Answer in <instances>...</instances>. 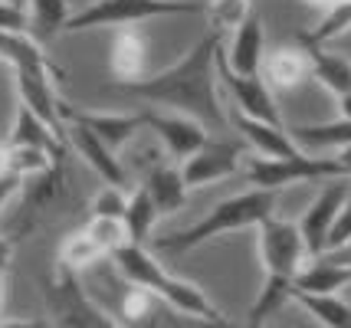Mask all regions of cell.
<instances>
[{
	"instance_id": "6da1fadb",
	"label": "cell",
	"mask_w": 351,
	"mask_h": 328,
	"mask_svg": "<svg viewBox=\"0 0 351 328\" xmlns=\"http://www.w3.org/2000/svg\"><path fill=\"white\" fill-rule=\"evenodd\" d=\"M217 49H220V33L207 30L194 47L184 53L178 63L165 66L161 73L141 76L128 86H119L122 92H132L152 105L187 115L207 128H223L227 115L217 95Z\"/></svg>"
},
{
	"instance_id": "7a4b0ae2",
	"label": "cell",
	"mask_w": 351,
	"mask_h": 328,
	"mask_svg": "<svg viewBox=\"0 0 351 328\" xmlns=\"http://www.w3.org/2000/svg\"><path fill=\"white\" fill-rule=\"evenodd\" d=\"M256 236H260V260H263V289L256 302H253V312H250V328H260L263 322H269L286 302L292 299V279L295 273L302 269V263L308 260L306 243L295 230V223H286V220L266 217L256 227Z\"/></svg>"
},
{
	"instance_id": "3957f363",
	"label": "cell",
	"mask_w": 351,
	"mask_h": 328,
	"mask_svg": "<svg viewBox=\"0 0 351 328\" xmlns=\"http://www.w3.org/2000/svg\"><path fill=\"white\" fill-rule=\"evenodd\" d=\"M276 214V190H246V194H233L227 201H220L210 210L204 214L197 223L184 227L178 234H165L154 240V247L165 253H187L197 250L204 243H210L217 236L227 234H240V230H250V227H260L266 217Z\"/></svg>"
},
{
	"instance_id": "277c9868",
	"label": "cell",
	"mask_w": 351,
	"mask_h": 328,
	"mask_svg": "<svg viewBox=\"0 0 351 328\" xmlns=\"http://www.w3.org/2000/svg\"><path fill=\"white\" fill-rule=\"evenodd\" d=\"M204 10L194 0H95L92 7L69 16L66 30H99V27H138L152 16H174Z\"/></svg>"
},
{
	"instance_id": "5b68a950",
	"label": "cell",
	"mask_w": 351,
	"mask_h": 328,
	"mask_svg": "<svg viewBox=\"0 0 351 328\" xmlns=\"http://www.w3.org/2000/svg\"><path fill=\"white\" fill-rule=\"evenodd\" d=\"M243 177L256 190H282L289 184H306V181H338L345 177L341 164L335 157H243Z\"/></svg>"
},
{
	"instance_id": "8992f818",
	"label": "cell",
	"mask_w": 351,
	"mask_h": 328,
	"mask_svg": "<svg viewBox=\"0 0 351 328\" xmlns=\"http://www.w3.org/2000/svg\"><path fill=\"white\" fill-rule=\"evenodd\" d=\"M46 305L53 315V328H122L115 315L92 302L76 273H66L60 266L46 279Z\"/></svg>"
},
{
	"instance_id": "52a82bcc",
	"label": "cell",
	"mask_w": 351,
	"mask_h": 328,
	"mask_svg": "<svg viewBox=\"0 0 351 328\" xmlns=\"http://www.w3.org/2000/svg\"><path fill=\"white\" fill-rule=\"evenodd\" d=\"M115 322L122 328H250V325H233L227 318H197V315H184L171 309L168 302L158 296L138 289V286H125L119 309H115Z\"/></svg>"
},
{
	"instance_id": "ba28073f",
	"label": "cell",
	"mask_w": 351,
	"mask_h": 328,
	"mask_svg": "<svg viewBox=\"0 0 351 328\" xmlns=\"http://www.w3.org/2000/svg\"><path fill=\"white\" fill-rule=\"evenodd\" d=\"M246 157V141L243 138H207V144L194 151V155L181 161V177L187 190L207 188L214 181H223L233 171H240Z\"/></svg>"
},
{
	"instance_id": "9c48e42d",
	"label": "cell",
	"mask_w": 351,
	"mask_h": 328,
	"mask_svg": "<svg viewBox=\"0 0 351 328\" xmlns=\"http://www.w3.org/2000/svg\"><path fill=\"white\" fill-rule=\"evenodd\" d=\"M217 79H223L227 92L237 102V112H243V115L256 118V122H266V125H282V115H279V105H276V92L260 76H237L233 69H227L223 47L217 49Z\"/></svg>"
},
{
	"instance_id": "30bf717a",
	"label": "cell",
	"mask_w": 351,
	"mask_h": 328,
	"mask_svg": "<svg viewBox=\"0 0 351 328\" xmlns=\"http://www.w3.org/2000/svg\"><path fill=\"white\" fill-rule=\"evenodd\" d=\"M60 112H62V128H66V122H76V125L89 128L92 135L102 141L106 148H112L115 155L145 128V112H89V109L82 112L66 105V102L60 105Z\"/></svg>"
},
{
	"instance_id": "8fae6325",
	"label": "cell",
	"mask_w": 351,
	"mask_h": 328,
	"mask_svg": "<svg viewBox=\"0 0 351 328\" xmlns=\"http://www.w3.org/2000/svg\"><path fill=\"white\" fill-rule=\"evenodd\" d=\"M351 190L345 184V177H338L332 184H325L322 194H315V201L306 207V214L302 220L295 223V230L302 236V243H306V253L315 260L325 253V243H328V230H332V223H335L338 210H341V203L348 197Z\"/></svg>"
},
{
	"instance_id": "7c38bea8",
	"label": "cell",
	"mask_w": 351,
	"mask_h": 328,
	"mask_svg": "<svg viewBox=\"0 0 351 328\" xmlns=\"http://www.w3.org/2000/svg\"><path fill=\"white\" fill-rule=\"evenodd\" d=\"M145 128H152L158 141L168 148V155L178 157V161H187L210 138V131L200 122L187 118V115H178V112L174 115H168V112H145Z\"/></svg>"
},
{
	"instance_id": "4fadbf2b",
	"label": "cell",
	"mask_w": 351,
	"mask_h": 328,
	"mask_svg": "<svg viewBox=\"0 0 351 328\" xmlns=\"http://www.w3.org/2000/svg\"><path fill=\"white\" fill-rule=\"evenodd\" d=\"M227 125H233L237 138L246 141V148H253L256 157H295L299 155V144L289 138V131L282 125H266L256 122L243 112L233 109V115L227 118Z\"/></svg>"
},
{
	"instance_id": "5bb4252c",
	"label": "cell",
	"mask_w": 351,
	"mask_h": 328,
	"mask_svg": "<svg viewBox=\"0 0 351 328\" xmlns=\"http://www.w3.org/2000/svg\"><path fill=\"white\" fill-rule=\"evenodd\" d=\"M260 79L273 92H289L312 79V60L306 47H276L269 56H263Z\"/></svg>"
},
{
	"instance_id": "9a60e30c",
	"label": "cell",
	"mask_w": 351,
	"mask_h": 328,
	"mask_svg": "<svg viewBox=\"0 0 351 328\" xmlns=\"http://www.w3.org/2000/svg\"><path fill=\"white\" fill-rule=\"evenodd\" d=\"M66 135H69V141H73V148L79 151V157L89 164L92 171L99 174L106 184H112V188H125L128 190V174H125L122 161H119V155L112 151V148H106L102 141L92 135L89 128L76 125V122H66V128H62Z\"/></svg>"
},
{
	"instance_id": "2e32d148",
	"label": "cell",
	"mask_w": 351,
	"mask_h": 328,
	"mask_svg": "<svg viewBox=\"0 0 351 328\" xmlns=\"http://www.w3.org/2000/svg\"><path fill=\"white\" fill-rule=\"evenodd\" d=\"M263 20L256 10H250L246 20L233 30V43L230 49H223V63L227 69H233L237 76H260V66H263Z\"/></svg>"
},
{
	"instance_id": "e0dca14e",
	"label": "cell",
	"mask_w": 351,
	"mask_h": 328,
	"mask_svg": "<svg viewBox=\"0 0 351 328\" xmlns=\"http://www.w3.org/2000/svg\"><path fill=\"white\" fill-rule=\"evenodd\" d=\"M0 60L14 66V73H20V76L56 82V73L46 60L40 40H33L30 33H0Z\"/></svg>"
},
{
	"instance_id": "ac0fdd59",
	"label": "cell",
	"mask_w": 351,
	"mask_h": 328,
	"mask_svg": "<svg viewBox=\"0 0 351 328\" xmlns=\"http://www.w3.org/2000/svg\"><path fill=\"white\" fill-rule=\"evenodd\" d=\"M351 282V266L338 263L335 256L322 253L308 266H302L292 279V292H308V296H338Z\"/></svg>"
},
{
	"instance_id": "d6986e66",
	"label": "cell",
	"mask_w": 351,
	"mask_h": 328,
	"mask_svg": "<svg viewBox=\"0 0 351 328\" xmlns=\"http://www.w3.org/2000/svg\"><path fill=\"white\" fill-rule=\"evenodd\" d=\"M145 56H148V47H145L141 30L138 27H119L112 49H108V66H112L115 86H128V82L145 76Z\"/></svg>"
},
{
	"instance_id": "ffe728a7",
	"label": "cell",
	"mask_w": 351,
	"mask_h": 328,
	"mask_svg": "<svg viewBox=\"0 0 351 328\" xmlns=\"http://www.w3.org/2000/svg\"><path fill=\"white\" fill-rule=\"evenodd\" d=\"M141 190L152 197L158 217L178 214L184 203H187V194H191L181 177V168H168V164H154L152 171H148V177H145Z\"/></svg>"
},
{
	"instance_id": "44dd1931",
	"label": "cell",
	"mask_w": 351,
	"mask_h": 328,
	"mask_svg": "<svg viewBox=\"0 0 351 328\" xmlns=\"http://www.w3.org/2000/svg\"><path fill=\"white\" fill-rule=\"evenodd\" d=\"M154 296L161 299V302H168L171 309H178L184 315H197V318H223V312L217 309L210 296L200 289L197 282L191 279H181V276H171L158 286V292Z\"/></svg>"
},
{
	"instance_id": "7402d4cb",
	"label": "cell",
	"mask_w": 351,
	"mask_h": 328,
	"mask_svg": "<svg viewBox=\"0 0 351 328\" xmlns=\"http://www.w3.org/2000/svg\"><path fill=\"white\" fill-rule=\"evenodd\" d=\"M302 47L308 49V60H312V79H319L335 99L351 95V56L315 47V43H302Z\"/></svg>"
},
{
	"instance_id": "603a6c76",
	"label": "cell",
	"mask_w": 351,
	"mask_h": 328,
	"mask_svg": "<svg viewBox=\"0 0 351 328\" xmlns=\"http://www.w3.org/2000/svg\"><path fill=\"white\" fill-rule=\"evenodd\" d=\"M62 135H56L49 125H43L36 115H33L27 105L16 102V122H14V131H10V148H36V151H46L53 161H62V144H60Z\"/></svg>"
},
{
	"instance_id": "cb8c5ba5",
	"label": "cell",
	"mask_w": 351,
	"mask_h": 328,
	"mask_svg": "<svg viewBox=\"0 0 351 328\" xmlns=\"http://www.w3.org/2000/svg\"><path fill=\"white\" fill-rule=\"evenodd\" d=\"M289 138L302 148L315 151H348L351 148V118H335V122H319V125H295Z\"/></svg>"
},
{
	"instance_id": "d4e9b609",
	"label": "cell",
	"mask_w": 351,
	"mask_h": 328,
	"mask_svg": "<svg viewBox=\"0 0 351 328\" xmlns=\"http://www.w3.org/2000/svg\"><path fill=\"white\" fill-rule=\"evenodd\" d=\"M292 302H299L322 328H351V302L341 296H308L292 292Z\"/></svg>"
},
{
	"instance_id": "484cf974",
	"label": "cell",
	"mask_w": 351,
	"mask_h": 328,
	"mask_svg": "<svg viewBox=\"0 0 351 328\" xmlns=\"http://www.w3.org/2000/svg\"><path fill=\"white\" fill-rule=\"evenodd\" d=\"M27 23H30V36L33 40H49L53 33L66 30V23H69V3L66 0H27Z\"/></svg>"
},
{
	"instance_id": "4316f807",
	"label": "cell",
	"mask_w": 351,
	"mask_h": 328,
	"mask_svg": "<svg viewBox=\"0 0 351 328\" xmlns=\"http://www.w3.org/2000/svg\"><path fill=\"white\" fill-rule=\"evenodd\" d=\"M125 234H128V243H148V236H152V227L158 223V210H154L152 197L145 194V190L138 188L128 194V207H125Z\"/></svg>"
},
{
	"instance_id": "83f0119b",
	"label": "cell",
	"mask_w": 351,
	"mask_h": 328,
	"mask_svg": "<svg viewBox=\"0 0 351 328\" xmlns=\"http://www.w3.org/2000/svg\"><path fill=\"white\" fill-rule=\"evenodd\" d=\"M102 260V250L92 243V236L86 234V230H76V234H69L66 240L60 243V269H66V273H86V269H92V266Z\"/></svg>"
},
{
	"instance_id": "f1b7e54d",
	"label": "cell",
	"mask_w": 351,
	"mask_h": 328,
	"mask_svg": "<svg viewBox=\"0 0 351 328\" xmlns=\"http://www.w3.org/2000/svg\"><path fill=\"white\" fill-rule=\"evenodd\" d=\"M86 234L92 236V243L102 250V256H112V253L128 243V234H125L122 220H106V217H92L89 227H82Z\"/></svg>"
},
{
	"instance_id": "f546056e",
	"label": "cell",
	"mask_w": 351,
	"mask_h": 328,
	"mask_svg": "<svg viewBox=\"0 0 351 328\" xmlns=\"http://www.w3.org/2000/svg\"><path fill=\"white\" fill-rule=\"evenodd\" d=\"M207 10H210V30L223 33V30H237L253 7H250V0H210Z\"/></svg>"
},
{
	"instance_id": "4dcf8cb0",
	"label": "cell",
	"mask_w": 351,
	"mask_h": 328,
	"mask_svg": "<svg viewBox=\"0 0 351 328\" xmlns=\"http://www.w3.org/2000/svg\"><path fill=\"white\" fill-rule=\"evenodd\" d=\"M125 207H128V190L102 184V190L92 201V217H106V220H122Z\"/></svg>"
},
{
	"instance_id": "1f68e13d",
	"label": "cell",
	"mask_w": 351,
	"mask_h": 328,
	"mask_svg": "<svg viewBox=\"0 0 351 328\" xmlns=\"http://www.w3.org/2000/svg\"><path fill=\"white\" fill-rule=\"evenodd\" d=\"M348 240H351V194L345 197L335 223H332V230H328V243H325V250H338V247H345Z\"/></svg>"
},
{
	"instance_id": "d6a6232c",
	"label": "cell",
	"mask_w": 351,
	"mask_h": 328,
	"mask_svg": "<svg viewBox=\"0 0 351 328\" xmlns=\"http://www.w3.org/2000/svg\"><path fill=\"white\" fill-rule=\"evenodd\" d=\"M30 23H27V10H20L14 3L0 0V33H27Z\"/></svg>"
},
{
	"instance_id": "836d02e7",
	"label": "cell",
	"mask_w": 351,
	"mask_h": 328,
	"mask_svg": "<svg viewBox=\"0 0 351 328\" xmlns=\"http://www.w3.org/2000/svg\"><path fill=\"white\" fill-rule=\"evenodd\" d=\"M20 188H23V177H20V174H14V171L0 174V210L7 207V201H10Z\"/></svg>"
},
{
	"instance_id": "e575fe53",
	"label": "cell",
	"mask_w": 351,
	"mask_h": 328,
	"mask_svg": "<svg viewBox=\"0 0 351 328\" xmlns=\"http://www.w3.org/2000/svg\"><path fill=\"white\" fill-rule=\"evenodd\" d=\"M10 260H14V240L10 236H0V273L10 266Z\"/></svg>"
},
{
	"instance_id": "d590c367",
	"label": "cell",
	"mask_w": 351,
	"mask_h": 328,
	"mask_svg": "<svg viewBox=\"0 0 351 328\" xmlns=\"http://www.w3.org/2000/svg\"><path fill=\"white\" fill-rule=\"evenodd\" d=\"M328 256H335L338 263H345V266H351V240L345 243V247H338V250H325Z\"/></svg>"
},
{
	"instance_id": "8d00e7d4",
	"label": "cell",
	"mask_w": 351,
	"mask_h": 328,
	"mask_svg": "<svg viewBox=\"0 0 351 328\" xmlns=\"http://www.w3.org/2000/svg\"><path fill=\"white\" fill-rule=\"evenodd\" d=\"M0 328H46L43 322H27V318H10V322H0Z\"/></svg>"
},
{
	"instance_id": "74e56055",
	"label": "cell",
	"mask_w": 351,
	"mask_h": 328,
	"mask_svg": "<svg viewBox=\"0 0 351 328\" xmlns=\"http://www.w3.org/2000/svg\"><path fill=\"white\" fill-rule=\"evenodd\" d=\"M10 171V148L7 144H0V174Z\"/></svg>"
},
{
	"instance_id": "f35d334b",
	"label": "cell",
	"mask_w": 351,
	"mask_h": 328,
	"mask_svg": "<svg viewBox=\"0 0 351 328\" xmlns=\"http://www.w3.org/2000/svg\"><path fill=\"white\" fill-rule=\"evenodd\" d=\"M335 161L341 164V171H345V177H351V148H348V151H341V155H338Z\"/></svg>"
},
{
	"instance_id": "ab89813d",
	"label": "cell",
	"mask_w": 351,
	"mask_h": 328,
	"mask_svg": "<svg viewBox=\"0 0 351 328\" xmlns=\"http://www.w3.org/2000/svg\"><path fill=\"white\" fill-rule=\"evenodd\" d=\"M338 112H341V118H351V95L338 99Z\"/></svg>"
},
{
	"instance_id": "60d3db41",
	"label": "cell",
	"mask_w": 351,
	"mask_h": 328,
	"mask_svg": "<svg viewBox=\"0 0 351 328\" xmlns=\"http://www.w3.org/2000/svg\"><path fill=\"white\" fill-rule=\"evenodd\" d=\"M308 3H315V7H328V10L335 7V0H308Z\"/></svg>"
},
{
	"instance_id": "b9f144b4",
	"label": "cell",
	"mask_w": 351,
	"mask_h": 328,
	"mask_svg": "<svg viewBox=\"0 0 351 328\" xmlns=\"http://www.w3.org/2000/svg\"><path fill=\"white\" fill-rule=\"evenodd\" d=\"M3 299H7V286H3V273H0V309H3Z\"/></svg>"
},
{
	"instance_id": "7bdbcfd3",
	"label": "cell",
	"mask_w": 351,
	"mask_h": 328,
	"mask_svg": "<svg viewBox=\"0 0 351 328\" xmlns=\"http://www.w3.org/2000/svg\"><path fill=\"white\" fill-rule=\"evenodd\" d=\"M7 3H14V7H20V10H27V0H7Z\"/></svg>"
},
{
	"instance_id": "ee69618b",
	"label": "cell",
	"mask_w": 351,
	"mask_h": 328,
	"mask_svg": "<svg viewBox=\"0 0 351 328\" xmlns=\"http://www.w3.org/2000/svg\"><path fill=\"white\" fill-rule=\"evenodd\" d=\"M335 3H351V0H335Z\"/></svg>"
}]
</instances>
